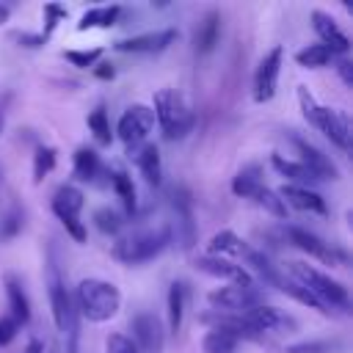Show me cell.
Listing matches in <instances>:
<instances>
[{"label":"cell","mask_w":353,"mask_h":353,"mask_svg":"<svg viewBox=\"0 0 353 353\" xmlns=\"http://www.w3.org/2000/svg\"><path fill=\"white\" fill-rule=\"evenodd\" d=\"M270 165L287 179V185L309 188V182H317V176H314L301 160H290V157H284V154H270Z\"/></svg>","instance_id":"603a6c76"},{"label":"cell","mask_w":353,"mask_h":353,"mask_svg":"<svg viewBox=\"0 0 353 353\" xmlns=\"http://www.w3.org/2000/svg\"><path fill=\"white\" fill-rule=\"evenodd\" d=\"M152 130H154V113H152L149 105H141V102H138V105H130V108L121 113L119 124H116V135H119L121 143L127 146V154L135 152L138 146L149 143Z\"/></svg>","instance_id":"ba28073f"},{"label":"cell","mask_w":353,"mask_h":353,"mask_svg":"<svg viewBox=\"0 0 353 353\" xmlns=\"http://www.w3.org/2000/svg\"><path fill=\"white\" fill-rule=\"evenodd\" d=\"M99 171H102L99 154H97L91 146H77V149H74V157H72V174H74V179H80V182H94Z\"/></svg>","instance_id":"484cf974"},{"label":"cell","mask_w":353,"mask_h":353,"mask_svg":"<svg viewBox=\"0 0 353 353\" xmlns=\"http://www.w3.org/2000/svg\"><path fill=\"white\" fill-rule=\"evenodd\" d=\"M3 124H6V108H3V102H0V132H3Z\"/></svg>","instance_id":"7dc6e473"},{"label":"cell","mask_w":353,"mask_h":353,"mask_svg":"<svg viewBox=\"0 0 353 353\" xmlns=\"http://www.w3.org/2000/svg\"><path fill=\"white\" fill-rule=\"evenodd\" d=\"M94 74H97L99 80H113L116 69H113V63H97V66H94Z\"/></svg>","instance_id":"ee69618b"},{"label":"cell","mask_w":353,"mask_h":353,"mask_svg":"<svg viewBox=\"0 0 353 353\" xmlns=\"http://www.w3.org/2000/svg\"><path fill=\"white\" fill-rule=\"evenodd\" d=\"M19 323L6 312V314H0V347H6V345H11L14 339H17V334H19Z\"/></svg>","instance_id":"60d3db41"},{"label":"cell","mask_w":353,"mask_h":353,"mask_svg":"<svg viewBox=\"0 0 353 353\" xmlns=\"http://www.w3.org/2000/svg\"><path fill=\"white\" fill-rule=\"evenodd\" d=\"M248 248H251V245H248L243 237H237L232 229L215 232V234L210 237V243H207V254H212V256H226V259H232V256L243 259Z\"/></svg>","instance_id":"7402d4cb"},{"label":"cell","mask_w":353,"mask_h":353,"mask_svg":"<svg viewBox=\"0 0 353 353\" xmlns=\"http://www.w3.org/2000/svg\"><path fill=\"white\" fill-rule=\"evenodd\" d=\"M85 204V196L80 188L74 185H61L55 193H52V215L61 221V226L66 229V234L74 240V243H85V226L80 221V210Z\"/></svg>","instance_id":"8992f818"},{"label":"cell","mask_w":353,"mask_h":353,"mask_svg":"<svg viewBox=\"0 0 353 353\" xmlns=\"http://www.w3.org/2000/svg\"><path fill=\"white\" fill-rule=\"evenodd\" d=\"M85 124H88V130H91V135H94V141H97V143H102V146H110V141H113V130H110V119H108V110H105L102 105H97V108L88 113Z\"/></svg>","instance_id":"1f68e13d"},{"label":"cell","mask_w":353,"mask_h":353,"mask_svg":"<svg viewBox=\"0 0 353 353\" xmlns=\"http://www.w3.org/2000/svg\"><path fill=\"white\" fill-rule=\"evenodd\" d=\"M312 28H314L320 44L328 47V50L334 52V58H336V55L345 58V55L350 52V39H347V33L336 25V19H334L331 14L314 8V11H312Z\"/></svg>","instance_id":"2e32d148"},{"label":"cell","mask_w":353,"mask_h":353,"mask_svg":"<svg viewBox=\"0 0 353 353\" xmlns=\"http://www.w3.org/2000/svg\"><path fill=\"white\" fill-rule=\"evenodd\" d=\"M110 188H113V190H116V196L121 199L124 212H127V215H132V212H135V207H138V193H135L132 176H130L127 171H121V168H113V171H110Z\"/></svg>","instance_id":"f1b7e54d"},{"label":"cell","mask_w":353,"mask_h":353,"mask_svg":"<svg viewBox=\"0 0 353 353\" xmlns=\"http://www.w3.org/2000/svg\"><path fill=\"white\" fill-rule=\"evenodd\" d=\"M281 58H284V50L276 44L270 47L259 63H256V72H254V99L256 102H270L276 97V88H279V74H281Z\"/></svg>","instance_id":"8fae6325"},{"label":"cell","mask_w":353,"mask_h":353,"mask_svg":"<svg viewBox=\"0 0 353 353\" xmlns=\"http://www.w3.org/2000/svg\"><path fill=\"white\" fill-rule=\"evenodd\" d=\"M105 353H138V347L127 334H110L105 339Z\"/></svg>","instance_id":"ab89813d"},{"label":"cell","mask_w":353,"mask_h":353,"mask_svg":"<svg viewBox=\"0 0 353 353\" xmlns=\"http://www.w3.org/2000/svg\"><path fill=\"white\" fill-rule=\"evenodd\" d=\"M251 201H256L259 207H265L270 215H276V218H287V204L281 201V196L276 193V190H270V188H259V193L251 199Z\"/></svg>","instance_id":"e575fe53"},{"label":"cell","mask_w":353,"mask_h":353,"mask_svg":"<svg viewBox=\"0 0 353 353\" xmlns=\"http://www.w3.org/2000/svg\"><path fill=\"white\" fill-rule=\"evenodd\" d=\"M290 270V279L298 281L303 290H309L328 312L331 309H347L350 306V295H347V287L336 279H331L328 273L306 265V262H290L287 265Z\"/></svg>","instance_id":"5b68a950"},{"label":"cell","mask_w":353,"mask_h":353,"mask_svg":"<svg viewBox=\"0 0 353 353\" xmlns=\"http://www.w3.org/2000/svg\"><path fill=\"white\" fill-rule=\"evenodd\" d=\"M22 223H25L22 210H19V207H11V210L3 215V221H0V240H11V237H17V234L22 232Z\"/></svg>","instance_id":"f35d334b"},{"label":"cell","mask_w":353,"mask_h":353,"mask_svg":"<svg viewBox=\"0 0 353 353\" xmlns=\"http://www.w3.org/2000/svg\"><path fill=\"white\" fill-rule=\"evenodd\" d=\"M63 58L72 66H77V69H94L99 63V58H102V50L99 47H91V50H66Z\"/></svg>","instance_id":"d590c367"},{"label":"cell","mask_w":353,"mask_h":353,"mask_svg":"<svg viewBox=\"0 0 353 353\" xmlns=\"http://www.w3.org/2000/svg\"><path fill=\"white\" fill-rule=\"evenodd\" d=\"M22 353H44V345L39 342V339H30L28 345H25V350Z\"/></svg>","instance_id":"f6af8a7d"},{"label":"cell","mask_w":353,"mask_h":353,"mask_svg":"<svg viewBox=\"0 0 353 353\" xmlns=\"http://www.w3.org/2000/svg\"><path fill=\"white\" fill-rule=\"evenodd\" d=\"M94 223H97V229H99L102 234H116L124 221H121V215H119L116 210L99 207V210H94Z\"/></svg>","instance_id":"8d00e7d4"},{"label":"cell","mask_w":353,"mask_h":353,"mask_svg":"<svg viewBox=\"0 0 353 353\" xmlns=\"http://www.w3.org/2000/svg\"><path fill=\"white\" fill-rule=\"evenodd\" d=\"M44 284H47V295H50V309H52L55 328L63 331L69 314L74 312V301H72V292L66 290V281H63V273H61V265H58V256H55V248L52 245H50L47 259H44Z\"/></svg>","instance_id":"52a82bcc"},{"label":"cell","mask_w":353,"mask_h":353,"mask_svg":"<svg viewBox=\"0 0 353 353\" xmlns=\"http://www.w3.org/2000/svg\"><path fill=\"white\" fill-rule=\"evenodd\" d=\"M121 17V6H94L83 11L77 30H94V28H113Z\"/></svg>","instance_id":"83f0119b"},{"label":"cell","mask_w":353,"mask_h":353,"mask_svg":"<svg viewBox=\"0 0 353 353\" xmlns=\"http://www.w3.org/2000/svg\"><path fill=\"white\" fill-rule=\"evenodd\" d=\"M176 36L179 33L174 28H157V30H146V33H135L130 39H121L113 47L119 52H132V55H157V52H165L176 41Z\"/></svg>","instance_id":"4fadbf2b"},{"label":"cell","mask_w":353,"mask_h":353,"mask_svg":"<svg viewBox=\"0 0 353 353\" xmlns=\"http://www.w3.org/2000/svg\"><path fill=\"white\" fill-rule=\"evenodd\" d=\"M331 61H334V52H331L328 47H323L320 41H317V44H306V47H301V50L295 52V63L303 66V69H323V66H328Z\"/></svg>","instance_id":"f546056e"},{"label":"cell","mask_w":353,"mask_h":353,"mask_svg":"<svg viewBox=\"0 0 353 353\" xmlns=\"http://www.w3.org/2000/svg\"><path fill=\"white\" fill-rule=\"evenodd\" d=\"M298 105H301L303 119H306L314 130H320L334 146H339L342 152L350 149V135H353V132H350V119H347L345 110L320 105V102L314 99V94H312L306 85L298 88Z\"/></svg>","instance_id":"7a4b0ae2"},{"label":"cell","mask_w":353,"mask_h":353,"mask_svg":"<svg viewBox=\"0 0 353 353\" xmlns=\"http://www.w3.org/2000/svg\"><path fill=\"white\" fill-rule=\"evenodd\" d=\"M207 301L212 303L215 312H229V314H243L254 306H259L265 301L259 284H226V287H218L207 295Z\"/></svg>","instance_id":"9c48e42d"},{"label":"cell","mask_w":353,"mask_h":353,"mask_svg":"<svg viewBox=\"0 0 353 353\" xmlns=\"http://www.w3.org/2000/svg\"><path fill=\"white\" fill-rule=\"evenodd\" d=\"M243 320H245L259 336H265V334H292V331L298 328V323H295L290 314H284V312L276 309V306H265V303H259V306L243 312Z\"/></svg>","instance_id":"5bb4252c"},{"label":"cell","mask_w":353,"mask_h":353,"mask_svg":"<svg viewBox=\"0 0 353 353\" xmlns=\"http://www.w3.org/2000/svg\"><path fill=\"white\" fill-rule=\"evenodd\" d=\"M334 69H336V74L342 77V83L350 88V85H353V63H350L347 58H334Z\"/></svg>","instance_id":"7bdbcfd3"},{"label":"cell","mask_w":353,"mask_h":353,"mask_svg":"<svg viewBox=\"0 0 353 353\" xmlns=\"http://www.w3.org/2000/svg\"><path fill=\"white\" fill-rule=\"evenodd\" d=\"M193 265H196V270H201V273H207V276H215V279H223V281H229V284H254L251 273H248L243 265H237L234 259H226V256L204 254V256H199Z\"/></svg>","instance_id":"e0dca14e"},{"label":"cell","mask_w":353,"mask_h":353,"mask_svg":"<svg viewBox=\"0 0 353 353\" xmlns=\"http://www.w3.org/2000/svg\"><path fill=\"white\" fill-rule=\"evenodd\" d=\"M130 157L135 160L141 176H143L149 185H160V182H163V160H160V149H157L154 143L138 146L135 152H130Z\"/></svg>","instance_id":"ffe728a7"},{"label":"cell","mask_w":353,"mask_h":353,"mask_svg":"<svg viewBox=\"0 0 353 353\" xmlns=\"http://www.w3.org/2000/svg\"><path fill=\"white\" fill-rule=\"evenodd\" d=\"M237 347H240V339L232 336L229 331H221V328H210L201 339L204 353H237Z\"/></svg>","instance_id":"4dcf8cb0"},{"label":"cell","mask_w":353,"mask_h":353,"mask_svg":"<svg viewBox=\"0 0 353 353\" xmlns=\"http://www.w3.org/2000/svg\"><path fill=\"white\" fill-rule=\"evenodd\" d=\"M292 143H295V149H298V154H301V163L317 176V182H320V179H336V176H339L334 160H331L328 154H323L314 143H309V141L301 138V135H292Z\"/></svg>","instance_id":"ac0fdd59"},{"label":"cell","mask_w":353,"mask_h":353,"mask_svg":"<svg viewBox=\"0 0 353 353\" xmlns=\"http://www.w3.org/2000/svg\"><path fill=\"white\" fill-rule=\"evenodd\" d=\"M262 185H265V182H262V168H259L256 163L240 168V171L232 176V193H234L237 199H254Z\"/></svg>","instance_id":"4316f807"},{"label":"cell","mask_w":353,"mask_h":353,"mask_svg":"<svg viewBox=\"0 0 353 353\" xmlns=\"http://www.w3.org/2000/svg\"><path fill=\"white\" fill-rule=\"evenodd\" d=\"M279 196H281V201H284L287 207H295V210H301V212H317V215H325V212H328L325 199H323L317 190H312V188L281 185Z\"/></svg>","instance_id":"d6986e66"},{"label":"cell","mask_w":353,"mask_h":353,"mask_svg":"<svg viewBox=\"0 0 353 353\" xmlns=\"http://www.w3.org/2000/svg\"><path fill=\"white\" fill-rule=\"evenodd\" d=\"M154 121L160 124V132L165 141H182L190 135L196 116L190 102L185 99V94H179L176 88H160L154 94V105H152Z\"/></svg>","instance_id":"3957f363"},{"label":"cell","mask_w":353,"mask_h":353,"mask_svg":"<svg viewBox=\"0 0 353 353\" xmlns=\"http://www.w3.org/2000/svg\"><path fill=\"white\" fill-rule=\"evenodd\" d=\"M221 39V14L218 11H207L196 28V52L199 55H210L215 50Z\"/></svg>","instance_id":"d4e9b609"},{"label":"cell","mask_w":353,"mask_h":353,"mask_svg":"<svg viewBox=\"0 0 353 353\" xmlns=\"http://www.w3.org/2000/svg\"><path fill=\"white\" fill-rule=\"evenodd\" d=\"M185 303H188V284L185 281H174L168 287V298H165V317H168V334H176L182 328L185 320Z\"/></svg>","instance_id":"cb8c5ba5"},{"label":"cell","mask_w":353,"mask_h":353,"mask_svg":"<svg viewBox=\"0 0 353 353\" xmlns=\"http://www.w3.org/2000/svg\"><path fill=\"white\" fill-rule=\"evenodd\" d=\"M55 163H58V157H55L52 146H36V152H33V182L39 185L55 168Z\"/></svg>","instance_id":"d6a6232c"},{"label":"cell","mask_w":353,"mask_h":353,"mask_svg":"<svg viewBox=\"0 0 353 353\" xmlns=\"http://www.w3.org/2000/svg\"><path fill=\"white\" fill-rule=\"evenodd\" d=\"M171 212H174V223L168 226L171 237L176 234V243L190 251L196 245V223H193V199L190 190L185 185H174L171 188Z\"/></svg>","instance_id":"30bf717a"},{"label":"cell","mask_w":353,"mask_h":353,"mask_svg":"<svg viewBox=\"0 0 353 353\" xmlns=\"http://www.w3.org/2000/svg\"><path fill=\"white\" fill-rule=\"evenodd\" d=\"M6 298H8V314L19 323V325H28L30 323V301H28V292L22 287V281L14 276V273H6Z\"/></svg>","instance_id":"44dd1931"},{"label":"cell","mask_w":353,"mask_h":353,"mask_svg":"<svg viewBox=\"0 0 353 353\" xmlns=\"http://www.w3.org/2000/svg\"><path fill=\"white\" fill-rule=\"evenodd\" d=\"M74 309L77 317H85L88 323H108L121 309V290L113 281L88 276L74 290Z\"/></svg>","instance_id":"6da1fadb"},{"label":"cell","mask_w":353,"mask_h":353,"mask_svg":"<svg viewBox=\"0 0 353 353\" xmlns=\"http://www.w3.org/2000/svg\"><path fill=\"white\" fill-rule=\"evenodd\" d=\"M287 237H290V243L295 248H301L303 254H309V256H314V259H320L325 265H347V254L342 248L320 240L314 232H306L301 226H287Z\"/></svg>","instance_id":"7c38bea8"},{"label":"cell","mask_w":353,"mask_h":353,"mask_svg":"<svg viewBox=\"0 0 353 353\" xmlns=\"http://www.w3.org/2000/svg\"><path fill=\"white\" fill-rule=\"evenodd\" d=\"M11 39L19 41V47H30V50L47 44V39H44L41 33H28V30H17V33H11Z\"/></svg>","instance_id":"b9f144b4"},{"label":"cell","mask_w":353,"mask_h":353,"mask_svg":"<svg viewBox=\"0 0 353 353\" xmlns=\"http://www.w3.org/2000/svg\"><path fill=\"white\" fill-rule=\"evenodd\" d=\"M171 243V232L168 226H160V229H146V232H132V234H124L113 243L110 248V256L121 265H143V262H152L154 256H160Z\"/></svg>","instance_id":"277c9868"},{"label":"cell","mask_w":353,"mask_h":353,"mask_svg":"<svg viewBox=\"0 0 353 353\" xmlns=\"http://www.w3.org/2000/svg\"><path fill=\"white\" fill-rule=\"evenodd\" d=\"M132 345L138 353H163L165 345V328L152 312H141L132 317Z\"/></svg>","instance_id":"9a60e30c"},{"label":"cell","mask_w":353,"mask_h":353,"mask_svg":"<svg viewBox=\"0 0 353 353\" xmlns=\"http://www.w3.org/2000/svg\"><path fill=\"white\" fill-rule=\"evenodd\" d=\"M8 17H11V6L0 3V25H3V22H8Z\"/></svg>","instance_id":"bcb514c9"},{"label":"cell","mask_w":353,"mask_h":353,"mask_svg":"<svg viewBox=\"0 0 353 353\" xmlns=\"http://www.w3.org/2000/svg\"><path fill=\"white\" fill-rule=\"evenodd\" d=\"M41 17H44V30H41V36L50 41V36H52L55 28L61 25V19H66V8H63L61 3H47V6L41 8Z\"/></svg>","instance_id":"74e56055"},{"label":"cell","mask_w":353,"mask_h":353,"mask_svg":"<svg viewBox=\"0 0 353 353\" xmlns=\"http://www.w3.org/2000/svg\"><path fill=\"white\" fill-rule=\"evenodd\" d=\"M336 350H342L339 339H303L287 345V353H336Z\"/></svg>","instance_id":"836d02e7"}]
</instances>
